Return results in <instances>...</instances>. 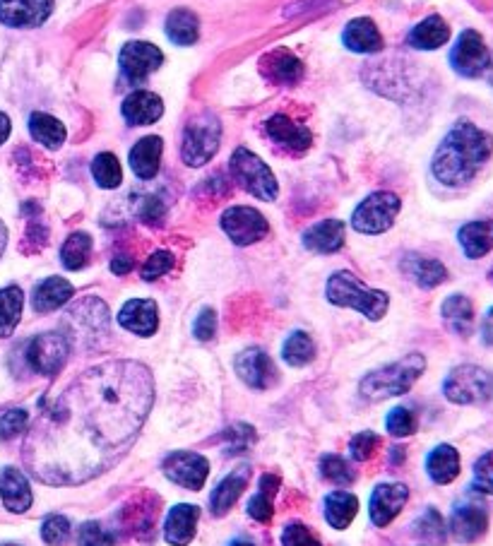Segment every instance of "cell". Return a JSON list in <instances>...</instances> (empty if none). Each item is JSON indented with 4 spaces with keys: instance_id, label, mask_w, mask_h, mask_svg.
Wrapping results in <instances>:
<instances>
[{
    "instance_id": "1",
    "label": "cell",
    "mask_w": 493,
    "mask_h": 546,
    "mask_svg": "<svg viewBox=\"0 0 493 546\" xmlns=\"http://www.w3.org/2000/svg\"><path fill=\"white\" fill-rule=\"evenodd\" d=\"M152 402V373L138 361L92 366L56 400L39 402L25 465L49 486L85 484L126 458Z\"/></svg>"
},
{
    "instance_id": "2",
    "label": "cell",
    "mask_w": 493,
    "mask_h": 546,
    "mask_svg": "<svg viewBox=\"0 0 493 546\" xmlns=\"http://www.w3.org/2000/svg\"><path fill=\"white\" fill-rule=\"evenodd\" d=\"M493 152V138L469 121H460L445 135L433 157V176L443 186H465L477 176Z\"/></svg>"
},
{
    "instance_id": "3",
    "label": "cell",
    "mask_w": 493,
    "mask_h": 546,
    "mask_svg": "<svg viewBox=\"0 0 493 546\" xmlns=\"http://www.w3.org/2000/svg\"><path fill=\"white\" fill-rule=\"evenodd\" d=\"M426 369V359L421 354H407L405 359L385 366V369L368 373L361 381V395L366 400H388V397H400L412 390V385L419 381V376Z\"/></svg>"
},
{
    "instance_id": "4",
    "label": "cell",
    "mask_w": 493,
    "mask_h": 546,
    "mask_svg": "<svg viewBox=\"0 0 493 546\" xmlns=\"http://www.w3.org/2000/svg\"><path fill=\"white\" fill-rule=\"evenodd\" d=\"M109 330L111 313L97 296H87V299L77 301L63 318V335L68 337L70 344H80L85 349L97 347L99 342L106 340Z\"/></svg>"
},
{
    "instance_id": "5",
    "label": "cell",
    "mask_w": 493,
    "mask_h": 546,
    "mask_svg": "<svg viewBox=\"0 0 493 546\" xmlns=\"http://www.w3.org/2000/svg\"><path fill=\"white\" fill-rule=\"evenodd\" d=\"M328 301L364 313L368 320H380L388 311V294L361 284L352 272H335L328 282Z\"/></svg>"
},
{
    "instance_id": "6",
    "label": "cell",
    "mask_w": 493,
    "mask_h": 546,
    "mask_svg": "<svg viewBox=\"0 0 493 546\" xmlns=\"http://www.w3.org/2000/svg\"><path fill=\"white\" fill-rule=\"evenodd\" d=\"M443 393L455 405H484L493 400V376L479 366H457L445 378Z\"/></svg>"
},
{
    "instance_id": "7",
    "label": "cell",
    "mask_w": 493,
    "mask_h": 546,
    "mask_svg": "<svg viewBox=\"0 0 493 546\" xmlns=\"http://www.w3.org/2000/svg\"><path fill=\"white\" fill-rule=\"evenodd\" d=\"M229 171L231 176L236 178L241 188H246L248 193L255 195L260 200H275L277 198V178L272 176L270 166H267L263 159L255 157L251 150H236L234 157L229 162Z\"/></svg>"
},
{
    "instance_id": "8",
    "label": "cell",
    "mask_w": 493,
    "mask_h": 546,
    "mask_svg": "<svg viewBox=\"0 0 493 546\" xmlns=\"http://www.w3.org/2000/svg\"><path fill=\"white\" fill-rule=\"evenodd\" d=\"M219 140H222V126L212 114H200L183 130V162L188 166H203L215 157Z\"/></svg>"
},
{
    "instance_id": "9",
    "label": "cell",
    "mask_w": 493,
    "mask_h": 546,
    "mask_svg": "<svg viewBox=\"0 0 493 546\" xmlns=\"http://www.w3.org/2000/svg\"><path fill=\"white\" fill-rule=\"evenodd\" d=\"M70 349H73V344L63 332H44L27 344L25 359L34 373L53 378L63 371Z\"/></svg>"
},
{
    "instance_id": "10",
    "label": "cell",
    "mask_w": 493,
    "mask_h": 546,
    "mask_svg": "<svg viewBox=\"0 0 493 546\" xmlns=\"http://www.w3.org/2000/svg\"><path fill=\"white\" fill-rule=\"evenodd\" d=\"M400 215V198L395 193H373L354 210L352 224L359 234H383Z\"/></svg>"
},
{
    "instance_id": "11",
    "label": "cell",
    "mask_w": 493,
    "mask_h": 546,
    "mask_svg": "<svg viewBox=\"0 0 493 546\" xmlns=\"http://www.w3.org/2000/svg\"><path fill=\"white\" fill-rule=\"evenodd\" d=\"M164 474L183 489L200 491L207 482V474H210V462L198 453L176 450L164 458Z\"/></svg>"
},
{
    "instance_id": "12",
    "label": "cell",
    "mask_w": 493,
    "mask_h": 546,
    "mask_svg": "<svg viewBox=\"0 0 493 546\" xmlns=\"http://www.w3.org/2000/svg\"><path fill=\"white\" fill-rule=\"evenodd\" d=\"M489 530V513L486 506L477 498H462L460 503H455L453 518H450V532L457 542L472 544L481 539Z\"/></svg>"
},
{
    "instance_id": "13",
    "label": "cell",
    "mask_w": 493,
    "mask_h": 546,
    "mask_svg": "<svg viewBox=\"0 0 493 546\" xmlns=\"http://www.w3.org/2000/svg\"><path fill=\"white\" fill-rule=\"evenodd\" d=\"M222 229L236 246H251V243L265 239L267 222L253 207H229L222 215Z\"/></svg>"
},
{
    "instance_id": "14",
    "label": "cell",
    "mask_w": 493,
    "mask_h": 546,
    "mask_svg": "<svg viewBox=\"0 0 493 546\" xmlns=\"http://www.w3.org/2000/svg\"><path fill=\"white\" fill-rule=\"evenodd\" d=\"M489 49H486L484 39L479 37V32L467 29L457 39L453 53H450V65L465 77H479L489 68Z\"/></svg>"
},
{
    "instance_id": "15",
    "label": "cell",
    "mask_w": 493,
    "mask_h": 546,
    "mask_svg": "<svg viewBox=\"0 0 493 546\" xmlns=\"http://www.w3.org/2000/svg\"><path fill=\"white\" fill-rule=\"evenodd\" d=\"M159 506H162V501H159V496L152 494V491L135 496L133 501L121 510V527L138 539H152Z\"/></svg>"
},
{
    "instance_id": "16",
    "label": "cell",
    "mask_w": 493,
    "mask_h": 546,
    "mask_svg": "<svg viewBox=\"0 0 493 546\" xmlns=\"http://www.w3.org/2000/svg\"><path fill=\"white\" fill-rule=\"evenodd\" d=\"M164 63L162 51L147 41H130L121 51V70L130 82H142Z\"/></svg>"
},
{
    "instance_id": "17",
    "label": "cell",
    "mask_w": 493,
    "mask_h": 546,
    "mask_svg": "<svg viewBox=\"0 0 493 546\" xmlns=\"http://www.w3.org/2000/svg\"><path fill=\"white\" fill-rule=\"evenodd\" d=\"M236 373L241 381L255 390H267L277 383V369L260 347H251L236 356Z\"/></svg>"
},
{
    "instance_id": "18",
    "label": "cell",
    "mask_w": 493,
    "mask_h": 546,
    "mask_svg": "<svg viewBox=\"0 0 493 546\" xmlns=\"http://www.w3.org/2000/svg\"><path fill=\"white\" fill-rule=\"evenodd\" d=\"M53 0H0V22L8 27H39L49 20Z\"/></svg>"
},
{
    "instance_id": "19",
    "label": "cell",
    "mask_w": 493,
    "mask_h": 546,
    "mask_svg": "<svg viewBox=\"0 0 493 546\" xmlns=\"http://www.w3.org/2000/svg\"><path fill=\"white\" fill-rule=\"evenodd\" d=\"M409 498L405 484H380L371 496V520L376 527H388L400 515Z\"/></svg>"
},
{
    "instance_id": "20",
    "label": "cell",
    "mask_w": 493,
    "mask_h": 546,
    "mask_svg": "<svg viewBox=\"0 0 493 546\" xmlns=\"http://www.w3.org/2000/svg\"><path fill=\"white\" fill-rule=\"evenodd\" d=\"M0 498H3L5 508L10 513H27L32 508V486H29L27 477L15 467H5L0 470Z\"/></svg>"
},
{
    "instance_id": "21",
    "label": "cell",
    "mask_w": 493,
    "mask_h": 546,
    "mask_svg": "<svg viewBox=\"0 0 493 546\" xmlns=\"http://www.w3.org/2000/svg\"><path fill=\"white\" fill-rule=\"evenodd\" d=\"M118 323H121L126 330L135 332V335L150 337L157 332V325H159L157 304L150 299L128 301V304L121 308V313H118Z\"/></svg>"
},
{
    "instance_id": "22",
    "label": "cell",
    "mask_w": 493,
    "mask_h": 546,
    "mask_svg": "<svg viewBox=\"0 0 493 546\" xmlns=\"http://www.w3.org/2000/svg\"><path fill=\"white\" fill-rule=\"evenodd\" d=\"M200 508L198 506H181L169 510V518L164 525V537L171 546H188L195 537V527H198Z\"/></svg>"
},
{
    "instance_id": "23",
    "label": "cell",
    "mask_w": 493,
    "mask_h": 546,
    "mask_svg": "<svg viewBox=\"0 0 493 546\" xmlns=\"http://www.w3.org/2000/svg\"><path fill=\"white\" fill-rule=\"evenodd\" d=\"M164 114V104L152 92H133L123 102V118L130 126H150Z\"/></svg>"
},
{
    "instance_id": "24",
    "label": "cell",
    "mask_w": 493,
    "mask_h": 546,
    "mask_svg": "<svg viewBox=\"0 0 493 546\" xmlns=\"http://www.w3.org/2000/svg\"><path fill=\"white\" fill-rule=\"evenodd\" d=\"M248 477H251V474H248V467L241 465V467H236V470L231 472L227 479H222V482H219V486L215 491H212V498H210L212 515H224L234 508V503L239 501L243 491H246Z\"/></svg>"
},
{
    "instance_id": "25",
    "label": "cell",
    "mask_w": 493,
    "mask_h": 546,
    "mask_svg": "<svg viewBox=\"0 0 493 546\" xmlns=\"http://www.w3.org/2000/svg\"><path fill=\"white\" fill-rule=\"evenodd\" d=\"M265 130L272 140L279 142L282 147H287L291 152H306L308 147H311V133H308L306 128L296 126V123L284 114L272 116L270 121L265 123Z\"/></svg>"
},
{
    "instance_id": "26",
    "label": "cell",
    "mask_w": 493,
    "mask_h": 546,
    "mask_svg": "<svg viewBox=\"0 0 493 546\" xmlns=\"http://www.w3.org/2000/svg\"><path fill=\"white\" fill-rule=\"evenodd\" d=\"M73 299V284L63 277H49V280L39 282L32 294V308L37 313H51L61 308Z\"/></svg>"
},
{
    "instance_id": "27",
    "label": "cell",
    "mask_w": 493,
    "mask_h": 546,
    "mask_svg": "<svg viewBox=\"0 0 493 546\" xmlns=\"http://www.w3.org/2000/svg\"><path fill=\"white\" fill-rule=\"evenodd\" d=\"M342 41L344 46L354 53H378L383 49L380 32L368 17H356V20L349 22V25L344 27Z\"/></svg>"
},
{
    "instance_id": "28",
    "label": "cell",
    "mask_w": 493,
    "mask_h": 546,
    "mask_svg": "<svg viewBox=\"0 0 493 546\" xmlns=\"http://www.w3.org/2000/svg\"><path fill=\"white\" fill-rule=\"evenodd\" d=\"M402 270H405L407 277H412V280L424 289H433L448 280V270H445L443 263H438V260L433 258H424V255L417 253L405 255Z\"/></svg>"
},
{
    "instance_id": "29",
    "label": "cell",
    "mask_w": 493,
    "mask_h": 546,
    "mask_svg": "<svg viewBox=\"0 0 493 546\" xmlns=\"http://www.w3.org/2000/svg\"><path fill=\"white\" fill-rule=\"evenodd\" d=\"M457 239H460V246L467 258H484L486 253L493 251V219H479V222L465 224Z\"/></svg>"
},
{
    "instance_id": "30",
    "label": "cell",
    "mask_w": 493,
    "mask_h": 546,
    "mask_svg": "<svg viewBox=\"0 0 493 546\" xmlns=\"http://www.w3.org/2000/svg\"><path fill=\"white\" fill-rule=\"evenodd\" d=\"M265 75L277 85H294L304 75V63L289 51H272L267 53L263 61Z\"/></svg>"
},
{
    "instance_id": "31",
    "label": "cell",
    "mask_w": 493,
    "mask_h": 546,
    "mask_svg": "<svg viewBox=\"0 0 493 546\" xmlns=\"http://www.w3.org/2000/svg\"><path fill=\"white\" fill-rule=\"evenodd\" d=\"M344 243V224L337 219H325L304 234V246L316 253H335Z\"/></svg>"
},
{
    "instance_id": "32",
    "label": "cell",
    "mask_w": 493,
    "mask_h": 546,
    "mask_svg": "<svg viewBox=\"0 0 493 546\" xmlns=\"http://www.w3.org/2000/svg\"><path fill=\"white\" fill-rule=\"evenodd\" d=\"M162 147L164 142L157 135L142 138L138 145L130 150V166L140 178H154L159 171V162H162Z\"/></svg>"
},
{
    "instance_id": "33",
    "label": "cell",
    "mask_w": 493,
    "mask_h": 546,
    "mask_svg": "<svg viewBox=\"0 0 493 546\" xmlns=\"http://www.w3.org/2000/svg\"><path fill=\"white\" fill-rule=\"evenodd\" d=\"M426 472L436 484L455 482L460 474V455L453 445H438L426 458Z\"/></svg>"
},
{
    "instance_id": "34",
    "label": "cell",
    "mask_w": 493,
    "mask_h": 546,
    "mask_svg": "<svg viewBox=\"0 0 493 546\" xmlns=\"http://www.w3.org/2000/svg\"><path fill=\"white\" fill-rule=\"evenodd\" d=\"M443 320L445 325H448L450 330L455 332V335L460 337H469L474 330V308H472V301L467 299V296L462 294H455V296H448V299L443 301Z\"/></svg>"
},
{
    "instance_id": "35",
    "label": "cell",
    "mask_w": 493,
    "mask_h": 546,
    "mask_svg": "<svg viewBox=\"0 0 493 546\" xmlns=\"http://www.w3.org/2000/svg\"><path fill=\"white\" fill-rule=\"evenodd\" d=\"M356 510H359V498L349 491H332L325 496V520L335 530H347L356 518Z\"/></svg>"
},
{
    "instance_id": "36",
    "label": "cell",
    "mask_w": 493,
    "mask_h": 546,
    "mask_svg": "<svg viewBox=\"0 0 493 546\" xmlns=\"http://www.w3.org/2000/svg\"><path fill=\"white\" fill-rule=\"evenodd\" d=\"M450 39V27L445 25L438 15L426 17L424 22H419L417 27L412 29V34H409V46H414V49L419 51H433V49H441L443 44H448Z\"/></svg>"
},
{
    "instance_id": "37",
    "label": "cell",
    "mask_w": 493,
    "mask_h": 546,
    "mask_svg": "<svg viewBox=\"0 0 493 546\" xmlns=\"http://www.w3.org/2000/svg\"><path fill=\"white\" fill-rule=\"evenodd\" d=\"M29 133H32V138L41 142L46 150H58L65 142V135H68L65 133L63 123L49 114L29 116Z\"/></svg>"
},
{
    "instance_id": "38",
    "label": "cell",
    "mask_w": 493,
    "mask_h": 546,
    "mask_svg": "<svg viewBox=\"0 0 493 546\" xmlns=\"http://www.w3.org/2000/svg\"><path fill=\"white\" fill-rule=\"evenodd\" d=\"M25 294L20 287L0 289V337H10L22 318Z\"/></svg>"
},
{
    "instance_id": "39",
    "label": "cell",
    "mask_w": 493,
    "mask_h": 546,
    "mask_svg": "<svg viewBox=\"0 0 493 546\" xmlns=\"http://www.w3.org/2000/svg\"><path fill=\"white\" fill-rule=\"evenodd\" d=\"M198 32H200L198 17L186 8H178L166 17V34H169V39L178 46L195 44V41H198Z\"/></svg>"
},
{
    "instance_id": "40",
    "label": "cell",
    "mask_w": 493,
    "mask_h": 546,
    "mask_svg": "<svg viewBox=\"0 0 493 546\" xmlns=\"http://www.w3.org/2000/svg\"><path fill=\"white\" fill-rule=\"evenodd\" d=\"M89 255H92V236L85 234V231H75L61 248L65 270H82L89 263Z\"/></svg>"
},
{
    "instance_id": "41",
    "label": "cell",
    "mask_w": 493,
    "mask_h": 546,
    "mask_svg": "<svg viewBox=\"0 0 493 546\" xmlns=\"http://www.w3.org/2000/svg\"><path fill=\"white\" fill-rule=\"evenodd\" d=\"M282 356L289 366H306L316 359V344L306 332H294L282 347Z\"/></svg>"
},
{
    "instance_id": "42",
    "label": "cell",
    "mask_w": 493,
    "mask_h": 546,
    "mask_svg": "<svg viewBox=\"0 0 493 546\" xmlns=\"http://www.w3.org/2000/svg\"><path fill=\"white\" fill-rule=\"evenodd\" d=\"M92 176L102 188H118L123 181L121 164H118V159L111 152H102L94 157Z\"/></svg>"
},
{
    "instance_id": "43",
    "label": "cell",
    "mask_w": 493,
    "mask_h": 546,
    "mask_svg": "<svg viewBox=\"0 0 493 546\" xmlns=\"http://www.w3.org/2000/svg\"><path fill=\"white\" fill-rule=\"evenodd\" d=\"M320 474H323L328 482L337 486H349L356 479L352 467L347 465V460H342L340 455H332V453L320 460Z\"/></svg>"
},
{
    "instance_id": "44",
    "label": "cell",
    "mask_w": 493,
    "mask_h": 546,
    "mask_svg": "<svg viewBox=\"0 0 493 546\" xmlns=\"http://www.w3.org/2000/svg\"><path fill=\"white\" fill-rule=\"evenodd\" d=\"M41 537L49 546H65L73 537V530H70V522L63 515H49L41 525Z\"/></svg>"
},
{
    "instance_id": "45",
    "label": "cell",
    "mask_w": 493,
    "mask_h": 546,
    "mask_svg": "<svg viewBox=\"0 0 493 546\" xmlns=\"http://www.w3.org/2000/svg\"><path fill=\"white\" fill-rule=\"evenodd\" d=\"M417 534L421 539L431 544H443L445 542V525L441 513L436 508H429L424 515L417 520Z\"/></svg>"
},
{
    "instance_id": "46",
    "label": "cell",
    "mask_w": 493,
    "mask_h": 546,
    "mask_svg": "<svg viewBox=\"0 0 493 546\" xmlns=\"http://www.w3.org/2000/svg\"><path fill=\"white\" fill-rule=\"evenodd\" d=\"M224 443H227V453L229 455H236V453H243V450H248L251 445L255 443V429L248 424H234L231 429H227L222 433Z\"/></svg>"
},
{
    "instance_id": "47",
    "label": "cell",
    "mask_w": 493,
    "mask_h": 546,
    "mask_svg": "<svg viewBox=\"0 0 493 546\" xmlns=\"http://www.w3.org/2000/svg\"><path fill=\"white\" fill-rule=\"evenodd\" d=\"M135 212L145 224L150 227H162L164 217H166V205L157 195H142V198L135 203Z\"/></svg>"
},
{
    "instance_id": "48",
    "label": "cell",
    "mask_w": 493,
    "mask_h": 546,
    "mask_svg": "<svg viewBox=\"0 0 493 546\" xmlns=\"http://www.w3.org/2000/svg\"><path fill=\"white\" fill-rule=\"evenodd\" d=\"M29 426V414L25 409H8L0 414V441H10V438L25 433Z\"/></svg>"
},
{
    "instance_id": "49",
    "label": "cell",
    "mask_w": 493,
    "mask_h": 546,
    "mask_svg": "<svg viewBox=\"0 0 493 546\" xmlns=\"http://www.w3.org/2000/svg\"><path fill=\"white\" fill-rule=\"evenodd\" d=\"M77 546H116V537L99 522H85L77 532Z\"/></svg>"
},
{
    "instance_id": "50",
    "label": "cell",
    "mask_w": 493,
    "mask_h": 546,
    "mask_svg": "<svg viewBox=\"0 0 493 546\" xmlns=\"http://www.w3.org/2000/svg\"><path fill=\"white\" fill-rule=\"evenodd\" d=\"M385 426H388V431L392 433V436H400V438L412 436V433L417 431V417H414L407 407H395L388 414Z\"/></svg>"
},
{
    "instance_id": "51",
    "label": "cell",
    "mask_w": 493,
    "mask_h": 546,
    "mask_svg": "<svg viewBox=\"0 0 493 546\" xmlns=\"http://www.w3.org/2000/svg\"><path fill=\"white\" fill-rule=\"evenodd\" d=\"M378 448H380V436L373 431L356 433V436L352 438V443H349V453H352V458L359 460V462L371 460L373 455H376Z\"/></svg>"
},
{
    "instance_id": "52",
    "label": "cell",
    "mask_w": 493,
    "mask_h": 546,
    "mask_svg": "<svg viewBox=\"0 0 493 546\" xmlns=\"http://www.w3.org/2000/svg\"><path fill=\"white\" fill-rule=\"evenodd\" d=\"M171 267H174V255H171L169 251L152 253L150 258L145 260V265H142V280H145V282L159 280V277L166 275Z\"/></svg>"
},
{
    "instance_id": "53",
    "label": "cell",
    "mask_w": 493,
    "mask_h": 546,
    "mask_svg": "<svg viewBox=\"0 0 493 546\" xmlns=\"http://www.w3.org/2000/svg\"><path fill=\"white\" fill-rule=\"evenodd\" d=\"M282 546H323V542H320L318 534L311 527L294 522V525L284 527Z\"/></svg>"
},
{
    "instance_id": "54",
    "label": "cell",
    "mask_w": 493,
    "mask_h": 546,
    "mask_svg": "<svg viewBox=\"0 0 493 546\" xmlns=\"http://www.w3.org/2000/svg\"><path fill=\"white\" fill-rule=\"evenodd\" d=\"M474 491L493 496V450L481 455L474 465Z\"/></svg>"
},
{
    "instance_id": "55",
    "label": "cell",
    "mask_w": 493,
    "mask_h": 546,
    "mask_svg": "<svg viewBox=\"0 0 493 546\" xmlns=\"http://www.w3.org/2000/svg\"><path fill=\"white\" fill-rule=\"evenodd\" d=\"M248 515H251L253 520H258V522H263V525H267V522L272 520V515H275L272 496L265 494V491H260L258 496H253L251 501H248Z\"/></svg>"
},
{
    "instance_id": "56",
    "label": "cell",
    "mask_w": 493,
    "mask_h": 546,
    "mask_svg": "<svg viewBox=\"0 0 493 546\" xmlns=\"http://www.w3.org/2000/svg\"><path fill=\"white\" fill-rule=\"evenodd\" d=\"M195 337H198V340H212V337H215V332H217V316H215V311H212V308H205V311H200V316L198 320H195Z\"/></svg>"
},
{
    "instance_id": "57",
    "label": "cell",
    "mask_w": 493,
    "mask_h": 546,
    "mask_svg": "<svg viewBox=\"0 0 493 546\" xmlns=\"http://www.w3.org/2000/svg\"><path fill=\"white\" fill-rule=\"evenodd\" d=\"M111 270H114L116 275H126V272L133 270V255L118 253L116 258L111 260Z\"/></svg>"
},
{
    "instance_id": "58",
    "label": "cell",
    "mask_w": 493,
    "mask_h": 546,
    "mask_svg": "<svg viewBox=\"0 0 493 546\" xmlns=\"http://www.w3.org/2000/svg\"><path fill=\"white\" fill-rule=\"evenodd\" d=\"M481 337H484L486 344H491L493 347V308L489 313H486L484 325H481Z\"/></svg>"
},
{
    "instance_id": "59",
    "label": "cell",
    "mask_w": 493,
    "mask_h": 546,
    "mask_svg": "<svg viewBox=\"0 0 493 546\" xmlns=\"http://www.w3.org/2000/svg\"><path fill=\"white\" fill-rule=\"evenodd\" d=\"M8 135H10V118L5 114H0V145L8 140Z\"/></svg>"
},
{
    "instance_id": "60",
    "label": "cell",
    "mask_w": 493,
    "mask_h": 546,
    "mask_svg": "<svg viewBox=\"0 0 493 546\" xmlns=\"http://www.w3.org/2000/svg\"><path fill=\"white\" fill-rule=\"evenodd\" d=\"M5 246H8V229H5V224L0 222V255H3Z\"/></svg>"
},
{
    "instance_id": "61",
    "label": "cell",
    "mask_w": 493,
    "mask_h": 546,
    "mask_svg": "<svg viewBox=\"0 0 493 546\" xmlns=\"http://www.w3.org/2000/svg\"><path fill=\"white\" fill-rule=\"evenodd\" d=\"M405 460V448H392V465Z\"/></svg>"
},
{
    "instance_id": "62",
    "label": "cell",
    "mask_w": 493,
    "mask_h": 546,
    "mask_svg": "<svg viewBox=\"0 0 493 546\" xmlns=\"http://www.w3.org/2000/svg\"><path fill=\"white\" fill-rule=\"evenodd\" d=\"M231 546H253L251 542H234Z\"/></svg>"
},
{
    "instance_id": "63",
    "label": "cell",
    "mask_w": 493,
    "mask_h": 546,
    "mask_svg": "<svg viewBox=\"0 0 493 546\" xmlns=\"http://www.w3.org/2000/svg\"><path fill=\"white\" fill-rule=\"evenodd\" d=\"M5 546H17V544H5Z\"/></svg>"
},
{
    "instance_id": "64",
    "label": "cell",
    "mask_w": 493,
    "mask_h": 546,
    "mask_svg": "<svg viewBox=\"0 0 493 546\" xmlns=\"http://www.w3.org/2000/svg\"><path fill=\"white\" fill-rule=\"evenodd\" d=\"M491 85H493V77H491Z\"/></svg>"
}]
</instances>
